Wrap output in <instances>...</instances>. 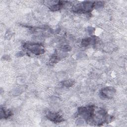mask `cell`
Segmentation results:
<instances>
[{
  "instance_id": "cell-8",
  "label": "cell",
  "mask_w": 127,
  "mask_h": 127,
  "mask_svg": "<svg viewBox=\"0 0 127 127\" xmlns=\"http://www.w3.org/2000/svg\"><path fill=\"white\" fill-rule=\"evenodd\" d=\"M70 50V47H69L68 46H67V45L64 46L63 47V50L64 51H65V52L68 51H69Z\"/></svg>"
},
{
  "instance_id": "cell-6",
  "label": "cell",
  "mask_w": 127,
  "mask_h": 127,
  "mask_svg": "<svg viewBox=\"0 0 127 127\" xmlns=\"http://www.w3.org/2000/svg\"><path fill=\"white\" fill-rule=\"evenodd\" d=\"M93 40V39H92L91 38H88L87 39H85L82 41L81 43L83 46H88V45H89L90 44H91V43H92V41Z\"/></svg>"
},
{
  "instance_id": "cell-1",
  "label": "cell",
  "mask_w": 127,
  "mask_h": 127,
  "mask_svg": "<svg viewBox=\"0 0 127 127\" xmlns=\"http://www.w3.org/2000/svg\"><path fill=\"white\" fill-rule=\"evenodd\" d=\"M24 47L36 55L42 54L45 52L43 47L39 44L26 43L24 45Z\"/></svg>"
},
{
  "instance_id": "cell-2",
  "label": "cell",
  "mask_w": 127,
  "mask_h": 127,
  "mask_svg": "<svg viewBox=\"0 0 127 127\" xmlns=\"http://www.w3.org/2000/svg\"><path fill=\"white\" fill-rule=\"evenodd\" d=\"M94 3L92 1H85L83 3L75 7V11L88 12L92 10L94 6Z\"/></svg>"
},
{
  "instance_id": "cell-3",
  "label": "cell",
  "mask_w": 127,
  "mask_h": 127,
  "mask_svg": "<svg viewBox=\"0 0 127 127\" xmlns=\"http://www.w3.org/2000/svg\"><path fill=\"white\" fill-rule=\"evenodd\" d=\"M115 89L111 87H108L103 88L101 91V94L106 98H111L115 94Z\"/></svg>"
},
{
  "instance_id": "cell-7",
  "label": "cell",
  "mask_w": 127,
  "mask_h": 127,
  "mask_svg": "<svg viewBox=\"0 0 127 127\" xmlns=\"http://www.w3.org/2000/svg\"><path fill=\"white\" fill-rule=\"evenodd\" d=\"M63 85L66 87H70L73 84L74 82L72 80H66L63 82Z\"/></svg>"
},
{
  "instance_id": "cell-4",
  "label": "cell",
  "mask_w": 127,
  "mask_h": 127,
  "mask_svg": "<svg viewBox=\"0 0 127 127\" xmlns=\"http://www.w3.org/2000/svg\"><path fill=\"white\" fill-rule=\"evenodd\" d=\"M46 116L48 119L55 123H60L63 121V119L62 117L57 113L49 112Z\"/></svg>"
},
{
  "instance_id": "cell-5",
  "label": "cell",
  "mask_w": 127,
  "mask_h": 127,
  "mask_svg": "<svg viewBox=\"0 0 127 127\" xmlns=\"http://www.w3.org/2000/svg\"><path fill=\"white\" fill-rule=\"evenodd\" d=\"M0 118H5L6 119L11 116L12 113L9 110H4L2 108L0 109Z\"/></svg>"
}]
</instances>
